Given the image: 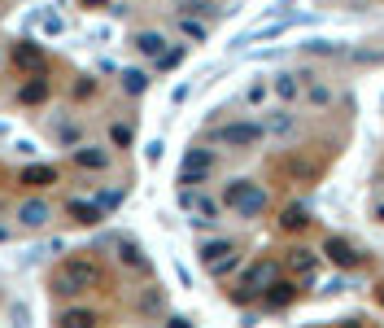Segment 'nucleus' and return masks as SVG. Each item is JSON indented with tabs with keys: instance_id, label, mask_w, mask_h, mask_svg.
Returning <instances> with one entry per match:
<instances>
[{
	"instance_id": "1",
	"label": "nucleus",
	"mask_w": 384,
	"mask_h": 328,
	"mask_svg": "<svg viewBox=\"0 0 384 328\" xmlns=\"http://www.w3.org/2000/svg\"><path fill=\"white\" fill-rule=\"evenodd\" d=\"M96 280H101V267L92 259H66L53 276V289L62 298H79V294H88V289H96Z\"/></svg>"
},
{
	"instance_id": "2",
	"label": "nucleus",
	"mask_w": 384,
	"mask_h": 328,
	"mask_svg": "<svg viewBox=\"0 0 384 328\" xmlns=\"http://www.w3.org/2000/svg\"><path fill=\"white\" fill-rule=\"evenodd\" d=\"M223 202L232 206L240 219H258V215H267L271 193L262 189V184H254V180H232V184L223 189Z\"/></svg>"
},
{
	"instance_id": "3",
	"label": "nucleus",
	"mask_w": 384,
	"mask_h": 328,
	"mask_svg": "<svg viewBox=\"0 0 384 328\" xmlns=\"http://www.w3.org/2000/svg\"><path fill=\"white\" fill-rule=\"evenodd\" d=\"M275 276H280V263H275V259H258L254 267H245V276H240V289H236V302L262 298Z\"/></svg>"
},
{
	"instance_id": "4",
	"label": "nucleus",
	"mask_w": 384,
	"mask_h": 328,
	"mask_svg": "<svg viewBox=\"0 0 384 328\" xmlns=\"http://www.w3.org/2000/svg\"><path fill=\"white\" fill-rule=\"evenodd\" d=\"M262 136H267V127H262V123H249V119H245V123H223L219 132H214V140H219L223 149H254Z\"/></svg>"
},
{
	"instance_id": "5",
	"label": "nucleus",
	"mask_w": 384,
	"mask_h": 328,
	"mask_svg": "<svg viewBox=\"0 0 384 328\" xmlns=\"http://www.w3.org/2000/svg\"><path fill=\"white\" fill-rule=\"evenodd\" d=\"M214 171V154L210 149H188L184 162H179V189H197V184H206Z\"/></svg>"
},
{
	"instance_id": "6",
	"label": "nucleus",
	"mask_w": 384,
	"mask_h": 328,
	"mask_svg": "<svg viewBox=\"0 0 384 328\" xmlns=\"http://www.w3.org/2000/svg\"><path fill=\"white\" fill-rule=\"evenodd\" d=\"M262 302H267V311H288V307L297 302V285H293L288 276H284V280L275 276L271 285H267V294H262Z\"/></svg>"
},
{
	"instance_id": "7",
	"label": "nucleus",
	"mask_w": 384,
	"mask_h": 328,
	"mask_svg": "<svg viewBox=\"0 0 384 328\" xmlns=\"http://www.w3.org/2000/svg\"><path fill=\"white\" fill-rule=\"evenodd\" d=\"M323 254H328V259H332L336 267H341V272H350V267L363 263V254H358L345 237H328V241H323Z\"/></svg>"
},
{
	"instance_id": "8",
	"label": "nucleus",
	"mask_w": 384,
	"mask_h": 328,
	"mask_svg": "<svg viewBox=\"0 0 384 328\" xmlns=\"http://www.w3.org/2000/svg\"><path fill=\"white\" fill-rule=\"evenodd\" d=\"M48 215H53V210H48V202H40V197H31V202L18 206V224L22 228H44Z\"/></svg>"
},
{
	"instance_id": "9",
	"label": "nucleus",
	"mask_w": 384,
	"mask_h": 328,
	"mask_svg": "<svg viewBox=\"0 0 384 328\" xmlns=\"http://www.w3.org/2000/svg\"><path fill=\"white\" fill-rule=\"evenodd\" d=\"M284 267H288V272H293V276L310 280V276H315V267H319V254H315V250H288Z\"/></svg>"
},
{
	"instance_id": "10",
	"label": "nucleus",
	"mask_w": 384,
	"mask_h": 328,
	"mask_svg": "<svg viewBox=\"0 0 384 328\" xmlns=\"http://www.w3.org/2000/svg\"><path fill=\"white\" fill-rule=\"evenodd\" d=\"M75 162L83 171H105L110 167V154H105V149H92V145H79L75 149Z\"/></svg>"
},
{
	"instance_id": "11",
	"label": "nucleus",
	"mask_w": 384,
	"mask_h": 328,
	"mask_svg": "<svg viewBox=\"0 0 384 328\" xmlns=\"http://www.w3.org/2000/svg\"><path fill=\"white\" fill-rule=\"evenodd\" d=\"M297 79H302V75H288V70H280V75H275V97H280V101H297V97H302V84H297Z\"/></svg>"
},
{
	"instance_id": "12",
	"label": "nucleus",
	"mask_w": 384,
	"mask_h": 328,
	"mask_svg": "<svg viewBox=\"0 0 384 328\" xmlns=\"http://www.w3.org/2000/svg\"><path fill=\"white\" fill-rule=\"evenodd\" d=\"M70 215H75L79 224H101V219H105V206H101V202H70Z\"/></svg>"
},
{
	"instance_id": "13",
	"label": "nucleus",
	"mask_w": 384,
	"mask_h": 328,
	"mask_svg": "<svg viewBox=\"0 0 384 328\" xmlns=\"http://www.w3.org/2000/svg\"><path fill=\"white\" fill-rule=\"evenodd\" d=\"M136 49H140L144 57H162V53H166V35H158V31H140V35H136Z\"/></svg>"
},
{
	"instance_id": "14",
	"label": "nucleus",
	"mask_w": 384,
	"mask_h": 328,
	"mask_svg": "<svg viewBox=\"0 0 384 328\" xmlns=\"http://www.w3.org/2000/svg\"><path fill=\"white\" fill-rule=\"evenodd\" d=\"M280 228H284V232H302V228H310V210H306L302 202L288 206V210H284V219H280Z\"/></svg>"
},
{
	"instance_id": "15",
	"label": "nucleus",
	"mask_w": 384,
	"mask_h": 328,
	"mask_svg": "<svg viewBox=\"0 0 384 328\" xmlns=\"http://www.w3.org/2000/svg\"><path fill=\"white\" fill-rule=\"evenodd\" d=\"M18 66H22V70H35V75H40V70H44V53L35 49L31 40H22V44H18Z\"/></svg>"
},
{
	"instance_id": "16",
	"label": "nucleus",
	"mask_w": 384,
	"mask_h": 328,
	"mask_svg": "<svg viewBox=\"0 0 384 328\" xmlns=\"http://www.w3.org/2000/svg\"><path fill=\"white\" fill-rule=\"evenodd\" d=\"M22 184H31V189H48V184H57V171L53 167H27V171H22Z\"/></svg>"
},
{
	"instance_id": "17",
	"label": "nucleus",
	"mask_w": 384,
	"mask_h": 328,
	"mask_svg": "<svg viewBox=\"0 0 384 328\" xmlns=\"http://www.w3.org/2000/svg\"><path fill=\"white\" fill-rule=\"evenodd\" d=\"M232 250H236L232 241H206V245H201V263H206V267H214L219 259H227Z\"/></svg>"
},
{
	"instance_id": "18",
	"label": "nucleus",
	"mask_w": 384,
	"mask_h": 328,
	"mask_svg": "<svg viewBox=\"0 0 384 328\" xmlns=\"http://www.w3.org/2000/svg\"><path fill=\"white\" fill-rule=\"evenodd\" d=\"M57 324H62V328H88V324H96V315L75 307V311H62V320H57Z\"/></svg>"
},
{
	"instance_id": "19",
	"label": "nucleus",
	"mask_w": 384,
	"mask_h": 328,
	"mask_svg": "<svg viewBox=\"0 0 384 328\" xmlns=\"http://www.w3.org/2000/svg\"><path fill=\"white\" fill-rule=\"evenodd\" d=\"M118 259H123L127 267H149V263H144V254H140V245H136V241H118Z\"/></svg>"
},
{
	"instance_id": "20",
	"label": "nucleus",
	"mask_w": 384,
	"mask_h": 328,
	"mask_svg": "<svg viewBox=\"0 0 384 328\" xmlns=\"http://www.w3.org/2000/svg\"><path fill=\"white\" fill-rule=\"evenodd\" d=\"M44 97H48V84H44V79H35V84H27V88L18 92V101H22V105H40Z\"/></svg>"
},
{
	"instance_id": "21",
	"label": "nucleus",
	"mask_w": 384,
	"mask_h": 328,
	"mask_svg": "<svg viewBox=\"0 0 384 328\" xmlns=\"http://www.w3.org/2000/svg\"><path fill=\"white\" fill-rule=\"evenodd\" d=\"M123 88L131 92V97H140V92L149 88V75H144V70H123Z\"/></svg>"
},
{
	"instance_id": "22",
	"label": "nucleus",
	"mask_w": 384,
	"mask_h": 328,
	"mask_svg": "<svg viewBox=\"0 0 384 328\" xmlns=\"http://www.w3.org/2000/svg\"><path fill=\"white\" fill-rule=\"evenodd\" d=\"M262 127H267V132H280V136H284V132H293V119H288V114H271V119L262 123Z\"/></svg>"
},
{
	"instance_id": "23",
	"label": "nucleus",
	"mask_w": 384,
	"mask_h": 328,
	"mask_svg": "<svg viewBox=\"0 0 384 328\" xmlns=\"http://www.w3.org/2000/svg\"><path fill=\"white\" fill-rule=\"evenodd\" d=\"M236 263H240V254L232 250V254H227V259H219V263H214V267H206V272H210V276H227V272H232Z\"/></svg>"
},
{
	"instance_id": "24",
	"label": "nucleus",
	"mask_w": 384,
	"mask_h": 328,
	"mask_svg": "<svg viewBox=\"0 0 384 328\" xmlns=\"http://www.w3.org/2000/svg\"><path fill=\"white\" fill-rule=\"evenodd\" d=\"M179 62H184V49H166V53L158 57V66H162V70H175Z\"/></svg>"
},
{
	"instance_id": "25",
	"label": "nucleus",
	"mask_w": 384,
	"mask_h": 328,
	"mask_svg": "<svg viewBox=\"0 0 384 328\" xmlns=\"http://www.w3.org/2000/svg\"><path fill=\"white\" fill-rule=\"evenodd\" d=\"M306 97L315 101V105H328V101H332V92L323 88V84H310V88H306Z\"/></svg>"
},
{
	"instance_id": "26",
	"label": "nucleus",
	"mask_w": 384,
	"mask_h": 328,
	"mask_svg": "<svg viewBox=\"0 0 384 328\" xmlns=\"http://www.w3.org/2000/svg\"><path fill=\"white\" fill-rule=\"evenodd\" d=\"M306 53H319V57H332V53H336V44H328V40H310V44H306Z\"/></svg>"
},
{
	"instance_id": "27",
	"label": "nucleus",
	"mask_w": 384,
	"mask_h": 328,
	"mask_svg": "<svg viewBox=\"0 0 384 328\" xmlns=\"http://www.w3.org/2000/svg\"><path fill=\"white\" fill-rule=\"evenodd\" d=\"M184 31L192 35V40H206V27H201V22H192L188 14H184Z\"/></svg>"
},
{
	"instance_id": "28",
	"label": "nucleus",
	"mask_w": 384,
	"mask_h": 328,
	"mask_svg": "<svg viewBox=\"0 0 384 328\" xmlns=\"http://www.w3.org/2000/svg\"><path fill=\"white\" fill-rule=\"evenodd\" d=\"M110 136H114V145H131V127H127V123H118Z\"/></svg>"
},
{
	"instance_id": "29",
	"label": "nucleus",
	"mask_w": 384,
	"mask_h": 328,
	"mask_svg": "<svg viewBox=\"0 0 384 328\" xmlns=\"http://www.w3.org/2000/svg\"><path fill=\"white\" fill-rule=\"evenodd\" d=\"M376 302H380V307H384V285H376Z\"/></svg>"
},
{
	"instance_id": "30",
	"label": "nucleus",
	"mask_w": 384,
	"mask_h": 328,
	"mask_svg": "<svg viewBox=\"0 0 384 328\" xmlns=\"http://www.w3.org/2000/svg\"><path fill=\"white\" fill-rule=\"evenodd\" d=\"M376 219H380V224H384V206H376Z\"/></svg>"
},
{
	"instance_id": "31",
	"label": "nucleus",
	"mask_w": 384,
	"mask_h": 328,
	"mask_svg": "<svg viewBox=\"0 0 384 328\" xmlns=\"http://www.w3.org/2000/svg\"><path fill=\"white\" fill-rule=\"evenodd\" d=\"M5 237H9V232H5V228H0V241H5Z\"/></svg>"
},
{
	"instance_id": "32",
	"label": "nucleus",
	"mask_w": 384,
	"mask_h": 328,
	"mask_svg": "<svg viewBox=\"0 0 384 328\" xmlns=\"http://www.w3.org/2000/svg\"><path fill=\"white\" fill-rule=\"evenodd\" d=\"M376 57H384V53H376Z\"/></svg>"
}]
</instances>
